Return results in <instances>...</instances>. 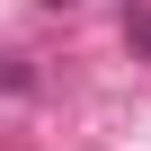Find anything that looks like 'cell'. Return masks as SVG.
<instances>
[{"mask_svg": "<svg viewBox=\"0 0 151 151\" xmlns=\"http://www.w3.org/2000/svg\"><path fill=\"white\" fill-rule=\"evenodd\" d=\"M0 89H18V98H27V89H36V71H27L18 53H0Z\"/></svg>", "mask_w": 151, "mask_h": 151, "instance_id": "obj_1", "label": "cell"}, {"mask_svg": "<svg viewBox=\"0 0 151 151\" xmlns=\"http://www.w3.org/2000/svg\"><path fill=\"white\" fill-rule=\"evenodd\" d=\"M124 45H133V53H151V9H133V18H124Z\"/></svg>", "mask_w": 151, "mask_h": 151, "instance_id": "obj_2", "label": "cell"}]
</instances>
